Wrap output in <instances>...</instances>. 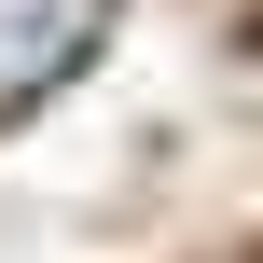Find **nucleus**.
I'll return each mask as SVG.
<instances>
[{
    "instance_id": "f257e3e1",
    "label": "nucleus",
    "mask_w": 263,
    "mask_h": 263,
    "mask_svg": "<svg viewBox=\"0 0 263 263\" xmlns=\"http://www.w3.org/2000/svg\"><path fill=\"white\" fill-rule=\"evenodd\" d=\"M97 28H111V0H0V111H28L42 83H69Z\"/></svg>"
}]
</instances>
